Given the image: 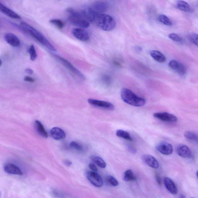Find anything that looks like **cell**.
I'll return each instance as SVG.
<instances>
[{
  "mask_svg": "<svg viewBox=\"0 0 198 198\" xmlns=\"http://www.w3.org/2000/svg\"><path fill=\"white\" fill-rule=\"evenodd\" d=\"M20 27L24 31L30 34L32 37L35 38L47 49L53 52H56V49L48 39L45 37L39 31L32 27L30 24L25 22L22 21L20 23Z\"/></svg>",
  "mask_w": 198,
  "mask_h": 198,
  "instance_id": "1",
  "label": "cell"
},
{
  "mask_svg": "<svg viewBox=\"0 0 198 198\" xmlns=\"http://www.w3.org/2000/svg\"><path fill=\"white\" fill-rule=\"evenodd\" d=\"M93 23L105 31H110L115 28L116 22L114 19L108 14L95 13Z\"/></svg>",
  "mask_w": 198,
  "mask_h": 198,
  "instance_id": "2",
  "label": "cell"
},
{
  "mask_svg": "<svg viewBox=\"0 0 198 198\" xmlns=\"http://www.w3.org/2000/svg\"><path fill=\"white\" fill-rule=\"evenodd\" d=\"M121 99L125 103L133 106L140 107L146 104L144 98L137 96L130 89L123 88L121 91Z\"/></svg>",
  "mask_w": 198,
  "mask_h": 198,
  "instance_id": "3",
  "label": "cell"
},
{
  "mask_svg": "<svg viewBox=\"0 0 198 198\" xmlns=\"http://www.w3.org/2000/svg\"><path fill=\"white\" fill-rule=\"evenodd\" d=\"M66 11L69 15L68 20L70 24L80 28H86L90 25V23L83 17L80 12L76 11L72 8H68Z\"/></svg>",
  "mask_w": 198,
  "mask_h": 198,
  "instance_id": "4",
  "label": "cell"
},
{
  "mask_svg": "<svg viewBox=\"0 0 198 198\" xmlns=\"http://www.w3.org/2000/svg\"><path fill=\"white\" fill-rule=\"evenodd\" d=\"M53 55L54 57H55L56 59L59 61L63 65H64L66 68H67L71 72L82 80H84L85 79V77L83 73L80 72V70L74 67L69 62L59 55H56L55 54H54Z\"/></svg>",
  "mask_w": 198,
  "mask_h": 198,
  "instance_id": "5",
  "label": "cell"
},
{
  "mask_svg": "<svg viewBox=\"0 0 198 198\" xmlns=\"http://www.w3.org/2000/svg\"><path fill=\"white\" fill-rule=\"evenodd\" d=\"M86 175L88 180L95 187H100L103 185V182L102 177L96 172L89 171L87 173Z\"/></svg>",
  "mask_w": 198,
  "mask_h": 198,
  "instance_id": "6",
  "label": "cell"
},
{
  "mask_svg": "<svg viewBox=\"0 0 198 198\" xmlns=\"http://www.w3.org/2000/svg\"><path fill=\"white\" fill-rule=\"evenodd\" d=\"M153 116L155 118L166 122L174 123L177 122L178 120L175 115L167 112L155 113Z\"/></svg>",
  "mask_w": 198,
  "mask_h": 198,
  "instance_id": "7",
  "label": "cell"
},
{
  "mask_svg": "<svg viewBox=\"0 0 198 198\" xmlns=\"http://www.w3.org/2000/svg\"><path fill=\"white\" fill-rule=\"evenodd\" d=\"M88 102L91 105L94 106L105 108V109L107 110H112L115 108V106L113 104L110 102H105V101L98 100L95 99H88Z\"/></svg>",
  "mask_w": 198,
  "mask_h": 198,
  "instance_id": "8",
  "label": "cell"
},
{
  "mask_svg": "<svg viewBox=\"0 0 198 198\" xmlns=\"http://www.w3.org/2000/svg\"><path fill=\"white\" fill-rule=\"evenodd\" d=\"M73 34L75 37L82 42H87L89 39V35L88 32L83 29L76 28L72 31Z\"/></svg>",
  "mask_w": 198,
  "mask_h": 198,
  "instance_id": "9",
  "label": "cell"
},
{
  "mask_svg": "<svg viewBox=\"0 0 198 198\" xmlns=\"http://www.w3.org/2000/svg\"><path fill=\"white\" fill-rule=\"evenodd\" d=\"M156 150L164 155H171L173 152V148L170 144L167 142H161L155 147Z\"/></svg>",
  "mask_w": 198,
  "mask_h": 198,
  "instance_id": "10",
  "label": "cell"
},
{
  "mask_svg": "<svg viewBox=\"0 0 198 198\" xmlns=\"http://www.w3.org/2000/svg\"><path fill=\"white\" fill-rule=\"evenodd\" d=\"M169 66L171 69L174 70L178 74L183 75L186 72V68L184 65L176 60H171L168 64Z\"/></svg>",
  "mask_w": 198,
  "mask_h": 198,
  "instance_id": "11",
  "label": "cell"
},
{
  "mask_svg": "<svg viewBox=\"0 0 198 198\" xmlns=\"http://www.w3.org/2000/svg\"><path fill=\"white\" fill-rule=\"evenodd\" d=\"M109 8L107 3L104 1H98L94 3L91 8L97 13L103 14L107 11Z\"/></svg>",
  "mask_w": 198,
  "mask_h": 198,
  "instance_id": "12",
  "label": "cell"
},
{
  "mask_svg": "<svg viewBox=\"0 0 198 198\" xmlns=\"http://www.w3.org/2000/svg\"><path fill=\"white\" fill-rule=\"evenodd\" d=\"M177 154L181 157L184 158H190L192 157V153L190 148L185 145L180 144L177 147Z\"/></svg>",
  "mask_w": 198,
  "mask_h": 198,
  "instance_id": "13",
  "label": "cell"
},
{
  "mask_svg": "<svg viewBox=\"0 0 198 198\" xmlns=\"http://www.w3.org/2000/svg\"><path fill=\"white\" fill-rule=\"evenodd\" d=\"M4 170L7 174L14 175H23V173L17 165L12 163L6 164L4 166Z\"/></svg>",
  "mask_w": 198,
  "mask_h": 198,
  "instance_id": "14",
  "label": "cell"
},
{
  "mask_svg": "<svg viewBox=\"0 0 198 198\" xmlns=\"http://www.w3.org/2000/svg\"><path fill=\"white\" fill-rule=\"evenodd\" d=\"M142 159L148 166L151 168L158 169L159 165V163L155 158L152 155H145L142 156Z\"/></svg>",
  "mask_w": 198,
  "mask_h": 198,
  "instance_id": "15",
  "label": "cell"
},
{
  "mask_svg": "<svg viewBox=\"0 0 198 198\" xmlns=\"http://www.w3.org/2000/svg\"><path fill=\"white\" fill-rule=\"evenodd\" d=\"M6 42L11 46L18 47L20 45V41L16 35L12 33H9L6 34L4 36Z\"/></svg>",
  "mask_w": 198,
  "mask_h": 198,
  "instance_id": "16",
  "label": "cell"
},
{
  "mask_svg": "<svg viewBox=\"0 0 198 198\" xmlns=\"http://www.w3.org/2000/svg\"><path fill=\"white\" fill-rule=\"evenodd\" d=\"M50 134L52 137L56 140H60L65 138L66 134L63 130L58 127H54L51 129Z\"/></svg>",
  "mask_w": 198,
  "mask_h": 198,
  "instance_id": "17",
  "label": "cell"
},
{
  "mask_svg": "<svg viewBox=\"0 0 198 198\" xmlns=\"http://www.w3.org/2000/svg\"><path fill=\"white\" fill-rule=\"evenodd\" d=\"M0 12L11 18L18 19L21 18L15 12L6 6L1 2H0Z\"/></svg>",
  "mask_w": 198,
  "mask_h": 198,
  "instance_id": "18",
  "label": "cell"
},
{
  "mask_svg": "<svg viewBox=\"0 0 198 198\" xmlns=\"http://www.w3.org/2000/svg\"><path fill=\"white\" fill-rule=\"evenodd\" d=\"M164 183L167 190L173 195L177 194L178 190L175 183L172 180L168 177H165L164 180Z\"/></svg>",
  "mask_w": 198,
  "mask_h": 198,
  "instance_id": "19",
  "label": "cell"
},
{
  "mask_svg": "<svg viewBox=\"0 0 198 198\" xmlns=\"http://www.w3.org/2000/svg\"><path fill=\"white\" fill-rule=\"evenodd\" d=\"M150 54L151 57L158 62L163 63L166 61V58L165 55L159 51L151 50L150 52Z\"/></svg>",
  "mask_w": 198,
  "mask_h": 198,
  "instance_id": "20",
  "label": "cell"
},
{
  "mask_svg": "<svg viewBox=\"0 0 198 198\" xmlns=\"http://www.w3.org/2000/svg\"><path fill=\"white\" fill-rule=\"evenodd\" d=\"M35 126L36 131L39 135L45 138H47L48 137V133L40 121H35Z\"/></svg>",
  "mask_w": 198,
  "mask_h": 198,
  "instance_id": "21",
  "label": "cell"
},
{
  "mask_svg": "<svg viewBox=\"0 0 198 198\" xmlns=\"http://www.w3.org/2000/svg\"><path fill=\"white\" fill-rule=\"evenodd\" d=\"M177 7L180 11L185 12H190L191 10L189 4L184 1H178L177 3Z\"/></svg>",
  "mask_w": 198,
  "mask_h": 198,
  "instance_id": "22",
  "label": "cell"
},
{
  "mask_svg": "<svg viewBox=\"0 0 198 198\" xmlns=\"http://www.w3.org/2000/svg\"><path fill=\"white\" fill-rule=\"evenodd\" d=\"M116 135L118 137L125 139L126 140L132 141L133 139L130 135L129 133L127 131L122 130H117L116 132Z\"/></svg>",
  "mask_w": 198,
  "mask_h": 198,
  "instance_id": "23",
  "label": "cell"
},
{
  "mask_svg": "<svg viewBox=\"0 0 198 198\" xmlns=\"http://www.w3.org/2000/svg\"><path fill=\"white\" fill-rule=\"evenodd\" d=\"M123 179L126 181H131L136 180V177L133 171L129 170L124 173Z\"/></svg>",
  "mask_w": 198,
  "mask_h": 198,
  "instance_id": "24",
  "label": "cell"
},
{
  "mask_svg": "<svg viewBox=\"0 0 198 198\" xmlns=\"http://www.w3.org/2000/svg\"><path fill=\"white\" fill-rule=\"evenodd\" d=\"M92 160L98 166L102 168H105L106 166V163L102 158L99 156H94L92 158Z\"/></svg>",
  "mask_w": 198,
  "mask_h": 198,
  "instance_id": "25",
  "label": "cell"
},
{
  "mask_svg": "<svg viewBox=\"0 0 198 198\" xmlns=\"http://www.w3.org/2000/svg\"><path fill=\"white\" fill-rule=\"evenodd\" d=\"M185 137L187 140L192 142H197L198 136L196 133L192 132L187 131L184 133Z\"/></svg>",
  "mask_w": 198,
  "mask_h": 198,
  "instance_id": "26",
  "label": "cell"
},
{
  "mask_svg": "<svg viewBox=\"0 0 198 198\" xmlns=\"http://www.w3.org/2000/svg\"><path fill=\"white\" fill-rule=\"evenodd\" d=\"M158 19L160 22L165 25L168 26L172 25V21L166 15H164V14H161L158 17Z\"/></svg>",
  "mask_w": 198,
  "mask_h": 198,
  "instance_id": "27",
  "label": "cell"
},
{
  "mask_svg": "<svg viewBox=\"0 0 198 198\" xmlns=\"http://www.w3.org/2000/svg\"><path fill=\"white\" fill-rule=\"evenodd\" d=\"M50 23L59 29H63L64 27V23L59 19H54L50 21Z\"/></svg>",
  "mask_w": 198,
  "mask_h": 198,
  "instance_id": "28",
  "label": "cell"
},
{
  "mask_svg": "<svg viewBox=\"0 0 198 198\" xmlns=\"http://www.w3.org/2000/svg\"><path fill=\"white\" fill-rule=\"evenodd\" d=\"M28 52L30 54V60L32 61H35L37 58V54L35 47L33 45L30 46Z\"/></svg>",
  "mask_w": 198,
  "mask_h": 198,
  "instance_id": "29",
  "label": "cell"
},
{
  "mask_svg": "<svg viewBox=\"0 0 198 198\" xmlns=\"http://www.w3.org/2000/svg\"><path fill=\"white\" fill-rule=\"evenodd\" d=\"M70 148H73L75 150L79 151H82L84 150V148L83 146L80 144L75 141H72L70 143Z\"/></svg>",
  "mask_w": 198,
  "mask_h": 198,
  "instance_id": "30",
  "label": "cell"
},
{
  "mask_svg": "<svg viewBox=\"0 0 198 198\" xmlns=\"http://www.w3.org/2000/svg\"><path fill=\"white\" fill-rule=\"evenodd\" d=\"M168 37L171 40L176 42L181 43L183 41L182 39H181V38L176 33H171L170 34L168 35Z\"/></svg>",
  "mask_w": 198,
  "mask_h": 198,
  "instance_id": "31",
  "label": "cell"
},
{
  "mask_svg": "<svg viewBox=\"0 0 198 198\" xmlns=\"http://www.w3.org/2000/svg\"><path fill=\"white\" fill-rule=\"evenodd\" d=\"M106 180L108 183L111 186H114V187H116V186L118 185L119 183L118 181L112 176H108L107 177Z\"/></svg>",
  "mask_w": 198,
  "mask_h": 198,
  "instance_id": "32",
  "label": "cell"
},
{
  "mask_svg": "<svg viewBox=\"0 0 198 198\" xmlns=\"http://www.w3.org/2000/svg\"><path fill=\"white\" fill-rule=\"evenodd\" d=\"M189 40L196 46L198 45V35L196 33H191L189 35Z\"/></svg>",
  "mask_w": 198,
  "mask_h": 198,
  "instance_id": "33",
  "label": "cell"
},
{
  "mask_svg": "<svg viewBox=\"0 0 198 198\" xmlns=\"http://www.w3.org/2000/svg\"><path fill=\"white\" fill-rule=\"evenodd\" d=\"M101 80L102 81L107 85H109L111 84V77L105 74L102 76Z\"/></svg>",
  "mask_w": 198,
  "mask_h": 198,
  "instance_id": "34",
  "label": "cell"
},
{
  "mask_svg": "<svg viewBox=\"0 0 198 198\" xmlns=\"http://www.w3.org/2000/svg\"><path fill=\"white\" fill-rule=\"evenodd\" d=\"M89 166L90 169L93 172H96L98 171V169L94 164L90 163L89 164Z\"/></svg>",
  "mask_w": 198,
  "mask_h": 198,
  "instance_id": "35",
  "label": "cell"
},
{
  "mask_svg": "<svg viewBox=\"0 0 198 198\" xmlns=\"http://www.w3.org/2000/svg\"><path fill=\"white\" fill-rule=\"evenodd\" d=\"M24 80L25 81L30 82V83H33L35 81V80L33 78L28 76H25L24 77Z\"/></svg>",
  "mask_w": 198,
  "mask_h": 198,
  "instance_id": "36",
  "label": "cell"
},
{
  "mask_svg": "<svg viewBox=\"0 0 198 198\" xmlns=\"http://www.w3.org/2000/svg\"><path fill=\"white\" fill-rule=\"evenodd\" d=\"M155 177H156V180L158 184L159 185H161V179L159 174H157L156 176H155Z\"/></svg>",
  "mask_w": 198,
  "mask_h": 198,
  "instance_id": "37",
  "label": "cell"
},
{
  "mask_svg": "<svg viewBox=\"0 0 198 198\" xmlns=\"http://www.w3.org/2000/svg\"><path fill=\"white\" fill-rule=\"evenodd\" d=\"M25 71L27 74L30 75L33 74V70L30 68L26 69Z\"/></svg>",
  "mask_w": 198,
  "mask_h": 198,
  "instance_id": "38",
  "label": "cell"
},
{
  "mask_svg": "<svg viewBox=\"0 0 198 198\" xmlns=\"http://www.w3.org/2000/svg\"><path fill=\"white\" fill-rule=\"evenodd\" d=\"M129 150L130 152L133 153H135L136 152V150L134 148H133V147L129 146Z\"/></svg>",
  "mask_w": 198,
  "mask_h": 198,
  "instance_id": "39",
  "label": "cell"
},
{
  "mask_svg": "<svg viewBox=\"0 0 198 198\" xmlns=\"http://www.w3.org/2000/svg\"><path fill=\"white\" fill-rule=\"evenodd\" d=\"M65 163L66 165L67 166H70L72 165V163L71 161H70L69 160H66L65 161Z\"/></svg>",
  "mask_w": 198,
  "mask_h": 198,
  "instance_id": "40",
  "label": "cell"
},
{
  "mask_svg": "<svg viewBox=\"0 0 198 198\" xmlns=\"http://www.w3.org/2000/svg\"><path fill=\"white\" fill-rule=\"evenodd\" d=\"M179 198H186L185 196L183 194H180Z\"/></svg>",
  "mask_w": 198,
  "mask_h": 198,
  "instance_id": "41",
  "label": "cell"
},
{
  "mask_svg": "<svg viewBox=\"0 0 198 198\" xmlns=\"http://www.w3.org/2000/svg\"><path fill=\"white\" fill-rule=\"evenodd\" d=\"M2 61H1V59H0V67L1 66V65H2Z\"/></svg>",
  "mask_w": 198,
  "mask_h": 198,
  "instance_id": "42",
  "label": "cell"
},
{
  "mask_svg": "<svg viewBox=\"0 0 198 198\" xmlns=\"http://www.w3.org/2000/svg\"></svg>",
  "mask_w": 198,
  "mask_h": 198,
  "instance_id": "43",
  "label": "cell"
}]
</instances>
